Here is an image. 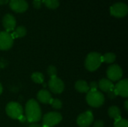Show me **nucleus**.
<instances>
[{"label": "nucleus", "mask_w": 128, "mask_h": 127, "mask_svg": "<svg viewBox=\"0 0 128 127\" xmlns=\"http://www.w3.org/2000/svg\"><path fill=\"white\" fill-rule=\"evenodd\" d=\"M50 104L55 109H60L62 107V102L58 99H52Z\"/></svg>", "instance_id": "obj_23"}, {"label": "nucleus", "mask_w": 128, "mask_h": 127, "mask_svg": "<svg viewBox=\"0 0 128 127\" xmlns=\"http://www.w3.org/2000/svg\"><path fill=\"white\" fill-rule=\"evenodd\" d=\"M41 0H33V6L39 9L41 7Z\"/></svg>", "instance_id": "obj_26"}, {"label": "nucleus", "mask_w": 128, "mask_h": 127, "mask_svg": "<svg viewBox=\"0 0 128 127\" xmlns=\"http://www.w3.org/2000/svg\"><path fill=\"white\" fill-rule=\"evenodd\" d=\"M47 73L50 76V78L56 76V75H57V69L56 68V67H54L52 65H50L47 68Z\"/></svg>", "instance_id": "obj_24"}, {"label": "nucleus", "mask_w": 128, "mask_h": 127, "mask_svg": "<svg viewBox=\"0 0 128 127\" xmlns=\"http://www.w3.org/2000/svg\"><path fill=\"white\" fill-rule=\"evenodd\" d=\"M102 62V55L100 53L95 52H90L86 58L85 67L88 71L93 72L100 67Z\"/></svg>", "instance_id": "obj_2"}, {"label": "nucleus", "mask_w": 128, "mask_h": 127, "mask_svg": "<svg viewBox=\"0 0 128 127\" xmlns=\"http://www.w3.org/2000/svg\"><path fill=\"white\" fill-rule=\"evenodd\" d=\"M62 120V116L59 112H51L44 115L43 118V125L47 127H52L58 124Z\"/></svg>", "instance_id": "obj_5"}, {"label": "nucleus", "mask_w": 128, "mask_h": 127, "mask_svg": "<svg viewBox=\"0 0 128 127\" xmlns=\"http://www.w3.org/2000/svg\"><path fill=\"white\" fill-rule=\"evenodd\" d=\"M7 115L12 119H20L23 115L22 106L16 102H10L6 106L5 109Z\"/></svg>", "instance_id": "obj_4"}, {"label": "nucleus", "mask_w": 128, "mask_h": 127, "mask_svg": "<svg viewBox=\"0 0 128 127\" xmlns=\"http://www.w3.org/2000/svg\"><path fill=\"white\" fill-rule=\"evenodd\" d=\"M93 121V113L91 111H86L78 116L76 119V124L80 127H88L92 124Z\"/></svg>", "instance_id": "obj_8"}, {"label": "nucleus", "mask_w": 128, "mask_h": 127, "mask_svg": "<svg viewBox=\"0 0 128 127\" xmlns=\"http://www.w3.org/2000/svg\"><path fill=\"white\" fill-rule=\"evenodd\" d=\"M19 120H20V122H22V123H23V122H25L26 121H27V120H26V116H23V115H22V116Z\"/></svg>", "instance_id": "obj_29"}, {"label": "nucleus", "mask_w": 128, "mask_h": 127, "mask_svg": "<svg viewBox=\"0 0 128 127\" xmlns=\"http://www.w3.org/2000/svg\"><path fill=\"white\" fill-rule=\"evenodd\" d=\"M37 97L39 102H40L41 103H44V104H50L52 98V96L50 94V93L46 91V90H40L38 94H37Z\"/></svg>", "instance_id": "obj_15"}, {"label": "nucleus", "mask_w": 128, "mask_h": 127, "mask_svg": "<svg viewBox=\"0 0 128 127\" xmlns=\"http://www.w3.org/2000/svg\"><path fill=\"white\" fill-rule=\"evenodd\" d=\"M99 88L106 93H110L114 91V85L112 82H111L108 79H101L98 83Z\"/></svg>", "instance_id": "obj_14"}, {"label": "nucleus", "mask_w": 128, "mask_h": 127, "mask_svg": "<svg viewBox=\"0 0 128 127\" xmlns=\"http://www.w3.org/2000/svg\"><path fill=\"white\" fill-rule=\"evenodd\" d=\"M26 118L29 123H36L41 119L42 113L38 103L34 100H29L26 105Z\"/></svg>", "instance_id": "obj_1"}, {"label": "nucleus", "mask_w": 128, "mask_h": 127, "mask_svg": "<svg viewBox=\"0 0 128 127\" xmlns=\"http://www.w3.org/2000/svg\"><path fill=\"white\" fill-rule=\"evenodd\" d=\"M2 91H3V88H2V85L1 83H0V95L2 94Z\"/></svg>", "instance_id": "obj_32"}, {"label": "nucleus", "mask_w": 128, "mask_h": 127, "mask_svg": "<svg viewBox=\"0 0 128 127\" xmlns=\"http://www.w3.org/2000/svg\"><path fill=\"white\" fill-rule=\"evenodd\" d=\"M124 109H125V110L128 112V100H126V101L124 102Z\"/></svg>", "instance_id": "obj_31"}, {"label": "nucleus", "mask_w": 128, "mask_h": 127, "mask_svg": "<svg viewBox=\"0 0 128 127\" xmlns=\"http://www.w3.org/2000/svg\"><path fill=\"white\" fill-rule=\"evenodd\" d=\"M16 19L15 17L10 14V13H6L2 19V25L4 29L6 30L5 31L10 32L13 31L16 26Z\"/></svg>", "instance_id": "obj_13"}, {"label": "nucleus", "mask_w": 128, "mask_h": 127, "mask_svg": "<svg viewBox=\"0 0 128 127\" xmlns=\"http://www.w3.org/2000/svg\"><path fill=\"white\" fill-rule=\"evenodd\" d=\"M42 1L50 9H56L59 6L58 0H42Z\"/></svg>", "instance_id": "obj_21"}, {"label": "nucleus", "mask_w": 128, "mask_h": 127, "mask_svg": "<svg viewBox=\"0 0 128 127\" xmlns=\"http://www.w3.org/2000/svg\"><path fill=\"white\" fill-rule=\"evenodd\" d=\"M108 114L111 118L115 119L116 121L121 118V110L117 106H111L108 110Z\"/></svg>", "instance_id": "obj_17"}, {"label": "nucleus", "mask_w": 128, "mask_h": 127, "mask_svg": "<svg viewBox=\"0 0 128 127\" xmlns=\"http://www.w3.org/2000/svg\"><path fill=\"white\" fill-rule=\"evenodd\" d=\"M104 121H101V120H98V121H97L94 122V127H104Z\"/></svg>", "instance_id": "obj_27"}, {"label": "nucleus", "mask_w": 128, "mask_h": 127, "mask_svg": "<svg viewBox=\"0 0 128 127\" xmlns=\"http://www.w3.org/2000/svg\"><path fill=\"white\" fill-rule=\"evenodd\" d=\"M88 86H89V90H91V91H95V90H98V84L96 82H91V84Z\"/></svg>", "instance_id": "obj_25"}, {"label": "nucleus", "mask_w": 128, "mask_h": 127, "mask_svg": "<svg viewBox=\"0 0 128 127\" xmlns=\"http://www.w3.org/2000/svg\"><path fill=\"white\" fill-rule=\"evenodd\" d=\"M28 127H41V126L38 124H36V123H32V124H31L28 126Z\"/></svg>", "instance_id": "obj_28"}, {"label": "nucleus", "mask_w": 128, "mask_h": 127, "mask_svg": "<svg viewBox=\"0 0 128 127\" xmlns=\"http://www.w3.org/2000/svg\"><path fill=\"white\" fill-rule=\"evenodd\" d=\"M75 88L78 92L80 93H88L89 91V86L84 80L77 81L75 84Z\"/></svg>", "instance_id": "obj_16"}, {"label": "nucleus", "mask_w": 128, "mask_h": 127, "mask_svg": "<svg viewBox=\"0 0 128 127\" xmlns=\"http://www.w3.org/2000/svg\"><path fill=\"white\" fill-rule=\"evenodd\" d=\"M114 92L116 95H119L122 97H128V80L127 79L119 81L114 86Z\"/></svg>", "instance_id": "obj_11"}, {"label": "nucleus", "mask_w": 128, "mask_h": 127, "mask_svg": "<svg viewBox=\"0 0 128 127\" xmlns=\"http://www.w3.org/2000/svg\"><path fill=\"white\" fill-rule=\"evenodd\" d=\"M86 101L90 106L98 108L104 103L105 98L104 94L100 91L98 90L95 91L89 90L86 96Z\"/></svg>", "instance_id": "obj_3"}, {"label": "nucleus", "mask_w": 128, "mask_h": 127, "mask_svg": "<svg viewBox=\"0 0 128 127\" xmlns=\"http://www.w3.org/2000/svg\"><path fill=\"white\" fill-rule=\"evenodd\" d=\"M9 6L16 13H22L28 7V2L26 0H10Z\"/></svg>", "instance_id": "obj_12"}, {"label": "nucleus", "mask_w": 128, "mask_h": 127, "mask_svg": "<svg viewBox=\"0 0 128 127\" xmlns=\"http://www.w3.org/2000/svg\"><path fill=\"white\" fill-rule=\"evenodd\" d=\"M14 39L11 34L7 31H0V49L8 50L13 46Z\"/></svg>", "instance_id": "obj_10"}, {"label": "nucleus", "mask_w": 128, "mask_h": 127, "mask_svg": "<svg viewBox=\"0 0 128 127\" xmlns=\"http://www.w3.org/2000/svg\"><path fill=\"white\" fill-rule=\"evenodd\" d=\"M48 85L50 91L54 94H61L64 89V82L57 76L51 77L48 82Z\"/></svg>", "instance_id": "obj_9"}, {"label": "nucleus", "mask_w": 128, "mask_h": 127, "mask_svg": "<svg viewBox=\"0 0 128 127\" xmlns=\"http://www.w3.org/2000/svg\"><path fill=\"white\" fill-rule=\"evenodd\" d=\"M106 75L108 79L111 82H116L122 79L123 76V71L121 67L118 64H113L108 67L106 70Z\"/></svg>", "instance_id": "obj_7"}, {"label": "nucleus", "mask_w": 128, "mask_h": 127, "mask_svg": "<svg viewBox=\"0 0 128 127\" xmlns=\"http://www.w3.org/2000/svg\"><path fill=\"white\" fill-rule=\"evenodd\" d=\"M128 12V5L124 2H116L110 7V13L116 17H124Z\"/></svg>", "instance_id": "obj_6"}, {"label": "nucleus", "mask_w": 128, "mask_h": 127, "mask_svg": "<svg viewBox=\"0 0 128 127\" xmlns=\"http://www.w3.org/2000/svg\"><path fill=\"white\" fill-rule=\"evenodd\" d=\"M114 127H128V121L126 119L121 118L116 121Z\"/></svg>", "instance_id": "obj_22"}, {"label": "nucleus", "mask_w": 128, "mask_h": 127, "mask_svg": "<svg viewBox=\"0 0 128 127\" xmlns=\"http://www.w3.org/2000/svg\"><path fill=\"white\" fill-rule=\"evenodd\" d=\"M9 0H0V4H8Z\"/></svg>", "instance_id": "obj_30"}, {"label": "nucleus", "mask_w": 128, "mask_h": 127, "mask_svg": "<svg viewBox=\"0 0 128 127\" xmlns=\"http://www.w3.org/2000/svg\"><path fill=\"white\" fill-rule=\"evenodd\" d=\"M26 34V28L23 25H20L16 28L14 31L11 34L13 39L17 37H22Z\"/></svg>", "instance_id": "obj_18"}, {"label": "nucleus", "mask_w": 128, "mask_h": 127, "mask_svg": "<svg viewBox=\"0 0 128 127\" xmlns=\"http://www.w3.org/2000/svg\"><path fill=\"white\" fill-rule=\"evenodd\" d=\"M41 127H46V126H44V125H43Z\"/></svg>", "instance_id": "obj_33"}, {"label": "nucleus", "mask_w": 128, "mask_h": 127, "mask_svg": "<svg viewBox=\"0 0 128 127\" xmlns=\"http://www.w3.org/2000/svg\"><path fill=\"white\" fill-rule=\"evenodd\" d=\"M32 79L35 83L42 84L44 82V76L41 73L35 72L32 75Z\"/></svg>", "instance_id": "obj_20"}, {"label": "nucleus", "mask_w": 128, "mask_h": 127, "mask_svg": "<svg viewBox=\"0 0 128 127\" xmlns=\"http://www.w3.org/2000/svg\"><path fill=\"white\" fill-rule=\"evenodd\" d=\"M116 58V56L112 52H108V53H106L104 55H102V61L106 62L107 64L113 63Z\"/></svg>", "instance_id": "obj_19"}]
</instances>
